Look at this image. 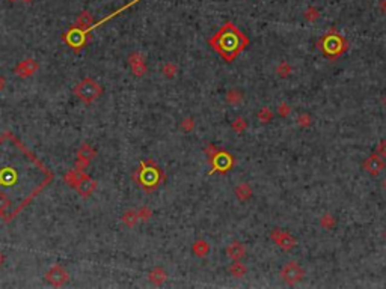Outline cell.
Instances as JSON below:
<instances>
[{
  "instance_id": "obj_1",
  "label": "cell",
  "mask_w": 386,
  "mask_h": 289,
  "mask_svg": "<svg viewBox=\"0 0 386 289\" xmlns=\"http://www.w3.org/2000/svg\"><path fill=\"white\" fill-rule=\"evenodd\" d=\"M53 178V172L12 133L0 136V218L12 221Z\"/></svg>"
},
{
  "instance_id": "obj_2",
  "label": "cell",
  "mask_w": 386,
  "mask_h": 289,
  "mask_svg": "<svg viewBox=\"0 0 386 289\" xmlns=\"http://www.w3.org/2000/svg\"><path fill=\"white\" fill-rule=\"evenodd\" d=\"M208 44L224 61L233 62L249 45V38L234 23L227 21L210 38Z\"/></svg>"
},
{
  "instance_id": "obj_3",
  "label": "cell",
  "mask_w": 386,
  "mask_h": 289,
  "mask_svg": "<svg viewBox=\"0 0 386 289\" xmlns=\"http://www.w3.org/2000/svg\"><path fill=\"white\" fill-rule=\"evenodd\" d=\"M317 48L321 51V54L329 59L330 62H334L349 50V41L347 38H344V35H341L338 30L330 29L329 32H326L317 42H315Z\"/></svg>"
},
{
  "instance_id": "obj_4",
  "label": "cell",
  "mask_w": 386,
  "mask_h": 289,
  "mask_svg": "<svg viewBox=\"0 0 386 289\" xmlns=\"http://www.w3.org/2000/svg\"><path fill=\"white\" fill-rule=\"evenodd\" d=\"M136 2H140V0H133V2H130L127 6H124V8H121V9H118L117 12H114V14H110L109 17H106V18H103L101 21H98L97 24H94V26H91L88 30H79V29H76V27H73L67 35H65V41L71 45V47H74V48H80L83 44H85V39H86V35H88V32H91L92 29H95V27H98V26H103L104 23H107L110 18H114L115 15H118V14H121V12H124L126 9H129L130 6H133Z\"/></svg>"
},
{
  "instance_id": "obj_5",
  "label": "cell",
  "mask_w": 386,
  "mask_h": 289,
  "mask_svg": "<svg viewBox=\"0 0 386 289\" xmlns=\"http://www.w3.org/2000/svg\"><path fill=\"white\" fill-rule=\"evenodd\" d=\"M161 172L160 169L151 163V161H143L140 164V170H139V184L145 189V190H154L158 187V184L161 183Z\"/></svg>"
},
{
  "instance_id": "obj_6",
  "label": "cell",
  "mask_w": 386,
  "mask_h": 289,
  "mask_svg": "<svg viewBox=\"0 0 386 289\" xmlns=\"http://www.w3.org/2000/svg\"><path fill=\"white\" fill-rule=\"evenodd\" d=\"M281 279L284 280L285 285L288 286H294L299 282H302L305 279V270L302 268V265L296 261H290L287 262L282 270H281Z\"/></svg>"
},
{
  "instance_id": "obj_7",
  "label": "cell",
  "mask_w": 386,
  "mask_h": 289,
  "mask_svg": "<svg viewBox=\"0 0 386 289\" xmlns=\"http://www.w3.org/2000/svg\"><path fill=\"white\" fill-rule=\"evenodd\" d=\"M270 238L274 244L279 246L285 252H290L297 246V240L291 234L285 232V230H282V229H273L271 234H270Z\"/></svg>"
},
{
  "instance_id": "obj_8",
  "label": "cell",
  "mask_w": 386,
  "mask_h": 289,
  "mask_svg": "<svg viewBox=\"0 0 386 289\" xmlns=\"http://www.w3.org/2000/svg\"><path fill=\"white\" fill-rule=\"evenodd\" d=\"M100 92H101L100 86H98L94 80H91V79L83 80V82L77 86V89H76V94H77L79 98H80L82 101H85V102L94 101V99L100 95Z\"/></svg>"
},
{
  "instance_id": "obj_9",
  "label": "cell",
  "mask_w": 386,
  "mask_h": 289,
  "mask_svg": "<svg viewBox=\"0 0 386 289\" xmlns=\"http://www.w3.org/2000/svg\"><path fill=\"white\" fill-rule=\"evenodd\" d=\"M362 166H364V170L368 173V175H371V177L376 178V177H379L380 173L383 172L386 163H385L383 157H380L379 154L373 152V154H370V155L365 158V161H364Z\"/></svg>"
},
{
  "instance_id": "obj_10",
  "label": "cell",
  "mask_w": 386,
  "mask_h": 289,
  "mask_svg": "<svg viewBox=\"0 0 386 289\" xmlns=\"http://www.w3.org/2000/svg\"><path fill=\"white\" fill-rule=\"evenodd\" d=\"M211 163H213V167L214 170L217 172H228L233 164H234V158L233 155H230L228 152H224V151H216V154L211 157Z\"/></svg>"
},
{
  "instance_id": "obj_11",
  "label": "cell",
  "mask_w": 386,
  "mask_h": 289,
  "mask_svg": "<svg viewBox=\"0 0 386 289\" xmlns=\"http://www.w3.org/2000/svg\"><path fill=\"white\" fill-rule=\"evenodd\" d=\"M67 277H68V274H67V273H65L59 265L53 267V268L48 271V274H47L48 282H51V283H54V285H61V283H64V282L67 280Z\"/></svg>"
},
{
  "instance_id": "obj_12",
  "label": "cell",
  "mask_w": 386,
  "mask_h": 289,
  "mask_svg": "<svg viewBox=\"0 0 386 289\" xmlns=\"http://www.w3.org/2000/svg\"><path fill=\"white\" fill-rule=\"evenodd\" d=\"M227 253H228V256H230L231 259L240 261V259L245 256L246 250H245L243 244H240V243H233V244L227 249Z\"/></svg>"
},
{
  "instance_id": "obj_13",
  "label": "cell",
  "mask_w": 386,
  "mask_h": 289,
  "mask_svg": "<svg viewBox=\"0 0 386 289\" xmlns=\"http://www.w3.org/2000/svg\"><path fill=\"white\" fill-rule=\"evenodd\" d=\"M320 226L326 230H332L337 226V218L332 214H324L320 218Z\"/></svg>"
},
{
  "instance_id": "obj_14",
  "label": "cell",
  "mask_w": 386,
  "mask_h": 289,
  "mask_svg": "<svg viewBox=\"0 0 386 289\" xmlns=\"http://www.w3.org/2000/svg\"><path fill=\"white\" fill-rule=\"evenodd\" d=\"M303 18L308 21V23H314L320 18V11L315 8V6H308L303 12Z\"/></svg>"
},
{
  "instance_id": "obj_15",
  "label": "cell",
  "mask_w": 386,
  "mask_h": 289,
  "mask_svg": "<svg viewBox=\"0 0 386 289\" xmlns=\"http://www.w3.org/2000/svg\"><path fill=\"white\" fill-rule=\"evenodd\" d=\"M236 193H237V197H239L240 200H246V199H249V197H251L252 190H251V187H249L248 184H242V186H239V187H237Z\"/></svg>"
},
{
  "instance_id": "obj_16",
  "label": "cell",
  "mask_w": 386,
  "mask_h": 289,
  "mask_svg": "<svg viewBox=\"0 0 386 289\" xmlns=\"http://www.w3.org/2000/svg\"><path fill=\"white\" fill-rule=\"evenodd\" d=\"M258 119H259V122H262V124H268V122L273 119V113H271V110H270L268 107L261 108V110H259V113H258Z\"/></svg>"
},
{
  "instance_id": "obj_17",
  "label": "cell",
  "mask_w": 386,
  "mask_h": 289,
  "mask_svg": "<svg viewBox=\"0 0 386 289\" xmlns=\"http://www.w3.org/2000/svg\"><path fill=\"white\" fill-rule=\"evenodd\" d=\"M231 274L236 276V277H243L246 274V267L243 264H240L239 261H236L233 265H231Z\"/></svg>"
},
{
  "instance_id": "obj_18",
  "label": "cell",
  "mask_w": 386,
  "mask_h": 289,
  "mask_svg": "<svg viewBox=\"0 0 386 289\" xmlns=\"http://www.w3.org/2000/svg\"><path fill=\"white\" fill-rule=\"evenodd\" d=\"M276 73H278L282 79L288 77V76L291 74V67H290V64H287L285 61L281 62V64L278 65V68H276Z\"/></svg>"
},
{
  "instance_id": "obj_19",
  "label": "cell",
  "mask_w": 386,
  "mask_h": 289,
  "mask_svg": "<svg viewBox=\"0 0 386 289\" xmlns=\"http://www.w3.org/2000/svg\"><path fill=\"white\" fill-rule=\"evenodd\" d=\"M311 122H312V119H311V116H309L308 113H302L300 116L297 118V124H299V127H302V128L309 127V125H311Z\"/></svg>"
},
{
  "instance_id": "obj_20",
  "label": "cell",
  "mask_w": 386,
  "mask_h": 289,
  "mask_svg": "<svg viewBox=\"0 0 386 289\" xmlns=\"http://www.w3.org/2000/svg\"><path fill=\"white\" fill-rule=\"evenodd\" d=\"M290 113H291V107H290V104H287V102H282V104L278 107V114H279V116H282V118H287Z\"/></svg>"
},
{
  "instance_id": "obj_21",
  "label": "cell",
  "mask_w": 386,
  "mask_h": 289,
  "mask_svg": "<svg viewBox=\"0 0 386 289\" xmlns=\"http://www.w3.org/2000/svg\"><path fill=\"white\" fill-rule=\"evenodd\" d=\"M207 250H208V247H207V244H205L204 241H198V243H196V246H195V252H196L199 256H205Z\"/></svg>"
},
{
  "instance_id": "obj_22",
  "label": "cell",
  "mask_w": 386,
  "mask_h": 289,
  "mask_svg": "<svg viewBox=\"0 0 386 289\" xmlns=\"http://www.w3.org/2000/svg\"><path fill=\"white\" fill-rule=\"evenodd\" d=\"M376 154H379L380 157L386 158V140H380L377 148H376Z\"/></svg>"
},
{
  "instance_id": "obj_23",
  "label": "cell",
  "mask_w": 386,
  "mask_h": 289,
  "mask_svg": "<svg viewBox=\"0 0 386 289\" xmlns=\"http://www.w3.org/2000/svg\"><path fill=\"white\" fill-rule=\"evenodd\" d=\"M233 127H234L237 131H242V130H245V128H246V121H245V119H242V118H239V119H236V122L233 124Z\"/></svg>"
},
{
  "instance_id": "obj_24",
  "label": "cell",
  "mask_w": 386,
  "mask_h": 289,
  "mask_svg": "<svg viewBox=\"0 0 386 289\" xmlns=\"http://www.w3.org/2000/svg\"><path fill=\"white\" fill-rule=\"evenodd\" d=\"M379 9H380V12H382V14H386V0H380Z\"/></svg>"
},
{
  "instance_id": "obj_25",
  "label": "cell",
  "mask_w": 386,
  "mask_h": 289,
  "mask_svg": "<svg viewBox=\"0 0 386 289\" xmlns=\"http://www.w3.org/2000/svg\"><path fill=\"white\" fill-rule=\"evenodd\" d=\"M382 101H383V104L386 105V95H383V99H382Z\"/></svg>"
},
{
  "instance_id": "obj_26",
  "label": "cell",
  "mask_w": 386,
  "mask_h": 289,
  "mask_svg": "<svg viewBox=\"0 0 386 289\" xmlns=\"http://www.w3.org/2000/svg\"><path fill=\"white\" fill-rule=\"evenodd\" d=\"M2 262H3V258H2V253H0V265H2Z\"/></svg>"
},
{
  "instance_id": "obj_27",
  "label": "cell",
  "mask_w": 386,
  "mask_h": 289,
  "mask_svg": "<svg viewBox=\"0 0 386 289\" xmlns=\"http://www.w3.org/2000/svg\"><path fill=\"white\" fill-rule=\"evenodd\" d=\"M383 189H385V190H386V180H385V181H383Z\"/></svg>"
},
{
  "instance_id": "obj_28",
  "label": "cell",
  "mask_w": 386,
  "mask_h": 289,
  "mask_svg": "<svg viewBox=\"0 0 386 289\" xmlns=\"http://www.w3.org/2000/svg\"><path fill=\"white\" fill-rule=\"evenodd\" d=\"M0 88H2V80H0Z\"/></svg>"
},
{
  "instance_id": "obj_29",
  "label": "cell",
  "mask_w": 386,
  "mask_h": 289,
  "mask_svg": "<svg viewBox=\"0 0 386 289\" xmlns=\"http://www.w3.org/2000/svg\"><path fill=\"white\" fill-rule=\"evenodd\" d=\"M385 238H386V229H385Z\"/></svg>"
}]
</instances>
